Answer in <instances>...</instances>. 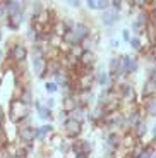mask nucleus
<instances>
[{"instance_id": "39448f33", "label": "nucleus", "mask_w": 156, "mask_h": 158, "mask_svg": "<svg viewBox=\"0 0 156 158\" xmlns=\"http://www.w3.org/2000/svg\"><path fill=\"white\" fill-rule=\"evenodd\" d=\"M5 12H7V17L23 14L24 12V4L19 2V0H5Z\"/></svg>"}, {"instance_id": "412c9836", "label": "nucleus", "mask_w": 156, "mask_h": 158, "mask_svg": "<svg viewBox=\"0 0 156 158\" xmlns=\"http://www.w3.org/2000/svg\"><path fill=\"white\" fill-rule=\"evenodd\" d=\"M146 112H148L149 117H154V115H156V102L148 103V105H146Z\"/></svg>"}, {"instance_id": "bb28decb", "label": "nucleus", "mask_w": 156, "mask_h": 158, "mask_svg": "<svg viewBox=\"0 0 156 158\" xmlns=\"http://www.w3.org/2000/svg\"><path fill=\"white\" fill-rule=\"evenodd\" d=\"M122 38H124L125 43H129V41H130V38H132V36H130V31H129V29H124V31H122Z\"/></svg>"}, {"instance_id": "2eb2a0df", "label": "nucleus", "mask_w": 156, "mask_h": 158, "mask_svg": "<svg viewBox=\"0 0 156 158\" xmlns=\"http://www.w3.org/2000/svg\"><path fill=\"white\" fill-rule=\"evenodd\" d=\"M35 108L36 112H38V117L39 118H51V110H48L47 107H43L41 103H39V100H35Z\"/></svg>"}, {"instance_id": "f03ea898", "label": "nucleus", "mask_w": 156, "mask_h": 158, "mask_svg": "<svg viewBox=\"0 0 156 158\" xmlns=\"http://www.w3.org/2000/svg\"><path fill=\"white\" fill-rule=\"evenodd\" d=\"M27 48L24 47L23 43H19V41H10V47H9V52H7V55H9V59L12 60L14 64H23V62H26V59H27Z\"/></svg>"}, {"instance_id": "6ab92c4d", "label": "nucleus", "mask_w": 156, "mask_h": 158, "mask_svg": "<svg viewBox=\"0 0 156 158\" xmlns=\"http://www.w3.org/2000/svg\"><path fill=\"white\" fill-rule=\"evenodd\" d=\"M45 89H47L48 95H53V93H57V89H59V86L53 83V81H47L45 83Z\"/></svg>"}, {"instance_id": "423d86ee", "label": "nucleus", "mask_w": 156, "mask_h": 158, "mask_svg": "<svg viewBox=\"0 0 156 158\" xmlns=\"http://www.w3.org/2000/svg\"><path fill=\"white\" fill-rule=\"evenodd\" d=\"M70 31H72V35L76 36V40H77L79 43H82V40H86L88 36H91L89 26H88V24H82V23L74 24V28L70 29Z\"/></svg>"}, {"instance_id": "f257e3e1", "label": "nucleus", "mask_w": 156, "mask_h": 158, "mask_svg": "<svg viewBox=\"0 0 156 158\" xmlns=\"http://www.w3.org/2000/svg\"><path fill=\"white\" fill-rule=\"evenodd\" d=\"M29 114H31V107L21 103L19 100H16V98L10 100V105H9V118H10L12 124L21 126L26 118H29Z\"/></svg>"}, {"instance_id": "a878e982", "label": "nucleus", "mask_w": 156, "mask_h": 158, "mask_svg": "<svg viewBox=\"0 0 156 158\" xmlns=\"http://www.w3.org/2000/svg\"><path fill=\"white\" fill-rule=\"evenodd\" d=\"M122 4H124V2H120V0H112V2H110V5H112V7L115 9V12H117V10H120Z\"/></svg>"}, {"instance_id": "4468645a", "label": "nucleus", "mask_w": 156, "mask_h": 158, "mask_svg": "<svg viewBox=\"0 0 156 158\" xmlns=\"http://www.w3.org/2000/svg\"><path fill=\"white\" fill-rule=\"evenodd\" d=\"M94 59H96V57H94V53L93 52H82V55L79 57V62L82 64V67H91V65H93L94 64Z\"/></svg>"}, {"instance_id": "cd10ccee", "label": "nucleus", "mask_w": 156, "mask_h": 158, "mask_svg": "<svg viewBox=\"0 0 156 158\" xmlns=\"http://www.w3.org/2000/svg\"><path fill=\"white\" fill-rule=\"evenodd\" d=\"M69 148H70V144L67 141H62V144H59V150L62 151V153H67V151H69Z\"/></svg>"}, {"instance_id": "7c9ffc66", "label": "nucleus", "mask_w": 156, "mask_h": 158, "mask_svg": "<svg viewBox=\"0 0 156 158\" xmlns=\"http://www.w3.org/2000/svg\"><path fill=\"white\" fill-rule=\"evenodd\" d=\"M118 45H120L118 40H112V41H110V48H118Z\"/></svg>"}, {"instance_id": "a211bd4d", "label": "nucleus", "mask_w": 156, "mask_h": 158, "mask_svg": "<svg viewBox=\"0 0 156 158\" xmlns=\"http://www.w3.org/2000/svg\"><path fill=\"white\" fill-rule=\"evenodd\" d=\"M31 12H33V17H36L39 14V12H43L45 10V5H43V2H31Z\"/></svg>"}, {"instance_id": "0eeeda50", "label": "nucleus", "mask_w": 156, "mask_h": 158, "mask_svg": "<svg viewBox=\"0 0 156 158\" xmlns=\"http://www.w3.org/2000/svg\"><path fill=\"white\" fill-rule=\"evenodd\" d=\"M120 64H122V71H124V74H132V72L137 71V60L134 59V57L124 55L120 59Z\"/></svg>"}, {"instance_id": "b1692460", "label": "nucleus", "mask_w": 156, "mask_h": 158, "mask_svg": "<svg viewBox=\"0 0 156 158\" xmlns=\"http://www.w3.org/2000/svg\"><path fill=\"white\" fill-rule=\"evenodd\" d=\"M39 131H41V134H43V136L51 134V132H53V126H50V124H45V126L39 127Z\"/></svg>"}, {"instance_id": "473e14b6", "label": "nucleus", "mask_w": 156, "mask_h": 158, "mask_svg": "<svg viewBox=\"0 0 156 158\" xmlns=\"http://www.w3.org/2000/svg\"><path fill=\"white\" fill-rule=\"evenodd\" d=\"M4 57H5V50H0V62L4 60Z\"/></svg>"}, {"instance_id": "1a4fd4ad", "label": "nucleus", "mask_w": 156, "mask_h": 158, "mask_svg": "<svg viewBox=\"0 0 156 158\" xmlns=\"http://www.w3.org/2000/svg\"><path fill=\"white\" fill-rule=\"evenodd\" d=\"M23 21H24V12L23 14H17V16L7 17L5 24H7V28L10 29V31H17V29L21 28V24H23Z\"/></svg>"}, {"instance_id": "dca6fc26", "label": "nucleus", "mask_w": 156, "mask_h": 158, "mask_svg": "<svg viewBox=\"0 0 156 158\" xmlns=\"http://www.w3.org/2000/svg\"><path fill=\"white\" fill-rule=\"evenodd\" d=\"M94 79H96V83L100 84L101 88H106V86L110 84V74H108V72L98 71V74L94 76Z\"/></svg>"}, {"instance_id": "7ed1b4c3", "label": "nucleus", "mask_w": 156, "mask_h": 158, "mask_svg": "<svg viewBox=\"0 0 156 158\" xmlns=\"http://www.w3.org/2000/svg\"><path fill=\"white\" fill-rule=\"evenodd\" d=\"M17 138L19 143L23 144H29L35 141V127L33 126H19L17 127Z\"/></svg>"}, {"instance_id": "ddd939ff", "label": "nucleus", "mask_w": 156, "mask_h": 158, "mask_svg": "<svg viewBox=\"0 0 156 158\" xmlns=\"http://www.w3.org/2000/svg\"><path fill=\"white\" fill-rule=\"evenodd\" d=\"M16 100H19L21 103H24V105H27V107H31L33 102H35V100H33V93H31V89H29V88H24Z\"/></svg>"}, {"instance_id": "20e7f679", "label": "nucleus", "mask_w": 156, "mask_h": 158, "mask_svg": "<svg viewBox=\"0 0 156 158\" xmlns=\"http://www.w3.org/2000/svg\"><path fill=\"white\" fill-rule=\"evenodd\" d=\"M64 129H65V132L70 136V138H77V136L82 132V124L77 122V120H74L72 117H69V118L64 120Z\"/></svg>"}, {"instance_id": "9d476101", "label": "nucleus", "mask_w": 156, "mask_h": 158, "mask_svg": "<svg viewBox=\"0 0 156 158\" xmlns=\"http://www.w3.org/2000/svg\"><path fill=\"white\" fill-rule=\"evenodd\" d=\"M118 21V12H115V10H105L101 14V23H103V26H113V24Z\"/></svg>"}, {"instance_id": "72a5a7b5", "label": "nucleus", "mask_w": 156, "mask_h": 158, "mask_svg": "<svg viewBox=\"0 0 156 158\" xmlns=\"http://www.w3.org/2000/svg\"><path fill=\"white\" fill-rule=\"evenodd\" d=\"M76 158H88V155H84V153H77V156Z\"/></svg>"}, {"instance_id": "9b49d317", "label": "nucleus", "mask_w": 156, "mask_h": 158, "mask_svg": "<svg viewBox=\"0 0 156 158\" xmlns=\"http://www.w3.org/2000/svg\"><path fill=\"white\" fill-rule=\"evenodd\" d=\"M77 107H79V103H77V100H76L74 95L65 96V100H64V105H62V110L65 112V114H72V112H74Z\"/></svg>"}, {"instance_id": "4be33fe9", "label": "nucleus", "mask_w": 156, "mask_h": 158, "mask_svg": "<svg viewBox=\"0 0 156 158\" xmlns=\"http://www.w3.org/2000/svg\"><path fill=\"white\" fill-rule=\"evenodd\" d=\"M153 155H154V150H153L151 146H148V148H144V150L141 151L139 158H153Z\"/></svg>"}, {"instance_id": "c756f323", "label": "nucleus", "mask_w": 156, "mask_h": 158, "mask_svg": "<svg viewBox=\"0 0 156 158\" xmlns=\"http://www.w3.org/2000/svg\"><path fill=\"white\" fill-rule=\"evenodd\" d=\"M4 120H5V112H4V107L0 105V124H4Z\"/></svg>"}, {"instance_id": "c85d7f7f", "label": "nucleus", "mask_w": 156, "mask_h": 158, "mask_svg": "<svg viewBox=\"0 0 156 158\" xmlns=\"http://www.w3.org/2000/svg\"><path fill=\"white\" fill-rule=\"evenodd\" d=\"M55 103H57V102H55L53 98H48V102H47V105H45V107H47L48 110H51V108L55 107Z\"/></svg>"}, {"instance_id": "f704fd0d", "label": "nucleus", "mask_w": 156, "mask_h": 158, "mask_svg": "<svg viewBox=\"0 0 156 158\" xmlns=\"http://www.w3.org/2000/svg\"><path fill=\"white\" fill-rule=\"evenodd\" d=\"M151 132H153V136H156V124L153 126V131H151Z\"/></svg>"}, {"instance_id": "c9c22d12", "label": "nucleus", "mask_w": 156, "mask_h": 158, "mask_svg": "<svg viewBox=\"0 0 156 158\" xmlns=\"http://www.w3.org/2000/svg\"><path fill=\"white\" fill-rule=\"evenodd\" d=\"M2 38H4V35H2V29H0V41H2Z\"/></svg>"}, {"instance_id": "aec40b11", "label": "nucleus", "mask_w": 156, "mask_h": 158, "mask_svg": "<svg viewBox=\"0 0 156 158\" xmlns=\"http://www.w3.org/2000/svg\"><path fill=\"white\" fill-rule=\"evenodd\" d=\"M7 21V12H5V0H0V24Z\"/></svg>"}, {"instance_id": "e433bc0d", "label": "nucleus", "mask_w": 156, "mask_h": 158, "mask_svg": "<svg viewBox=\"0 0 156 158\" xmlns=\"http://www.w3.org/2000/svg\"><path fill=\"white\" fill-rule=\"evenodd\" d=\"M7 158H21V156H7Z\"/></svg>"}, {"instance_id": "2f4dec72", "label": "nucleus", "mask_w": 156, "mask_h": 158, "mask_svg": "<svg viewBox=\"0 0 156 158\" xmlns=\"http://www.w3.org/2000/svg\"><path fill=\"white\" fill-rule=\"evenodd\" d=\"M69 5H72V7H79V5H81V2H79V0H70Z\"/></svg>"}, {"instance_id": "393cba45", "label": "nucleus", "mask_w": 156, "mask_h": 158, "mask_svg": "<svg viewBox=\"0 0 156 158\" xmlns=\"http://www.w3.org/2000/svg\"><path fill=\"white\" fill-rule=\"evenodd\" d=\"M129 45L134 48V50H141V40L139 38H130Z\"/></svg>"}, {"instance_id": "5701e85b", "label": "nucleus", "mask_w": 156, "mask_h": 158, "mask_svg": "<svg viewBox=\"0 0 156 158\" xmlns=\"http://www.w3.org/2000/svg\"><path fill=\"white\" fill-rule=\"evenodd\" d=\"M136 127H137V138H141L142 134H146V131H148L146 129V122H142V120H141Z\"/></svg>"}, {"instance_id": "f3484780", "label": "nucleus", "mask_w": 156, "mask_h": 158, "mask_svg": "<svg viewBox=\"0 0 156 158\" xmlns=\"http://www.w3.org/2000/svg\"><path fill=\"white\" fill-rule=\"evenodd\" d=\"M70 115H72V118H74V120H77V122H81V124H82V120L86 118L88 112H86V108H84V107H77Z\"/></svg>"}, {"instance_id": "6e6552de", "label": "nucleus", "mask_w": 156, "mask_h": 158, "mask_svg": "<svg viewBox=\"0 0 156 158\" xmlns=\"http://www.w3.org/2000/svg\"><path fill=\"white\" fill-rule=\"evenodd\" d=\"M120 100L124 103H132L134 100H136V91H134V88L130 86V84H124L122 86V96Z\"/></svg>"}, {"instance_id": "f8f14e48", "label": "nucleus", "mask_w": 156, "mask_h": 158, "mask_svg": "<svg viewBox=\"0 0 156 158\" xmlns=\"http://www.w3.org/2000/svg\"><path fill=\"white\" fill-rule=\"evenodd\" d=\"M86 5L89 9H94V10H108L110 7V2H106V0H88Z\"/></svg>"}]
</instances>
